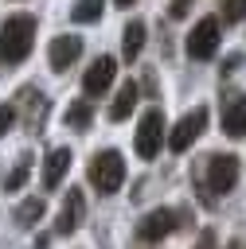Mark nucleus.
Returning a JSON list of instances; mask_svg holds the SVG:
<instances>
[{"mask_svg": "<svg viewBox=\"0 0 246 249\" xmlns=\"http://www.w3.org/2000/svg\"><path fill=\"white\" fill-rule=\"evenodd\" d=\"M86 175H90V183L98 187V195H113V191H121V179H125V160H121V152H117V148L98 152V156L90 160Z\"/></svg>", "mask_w": 246, "mask_h": 249, "instance_id": "f03ea898", "label": "nucleus"}, {"mask_svg": "<svg viewBox=\"0 0 246 249\" xmlns=\"http://www.w3.org/2000/svg\"><path fill=\"white\" fill-rule=\"evenodd\" d=\"M207 128V109L203 105H195L191 113H184L180 121H176V128L168 132V148L172 152H187L195 140H199V132Z\"/></svg>", "mask_w": 246, "mask_h": 249, "instance_id": "0eeeda50", "label": "nucleus"}, {"mask_svg": "<svg viewBox=\"0 0 246 249\" xmlns=\"http://www.w3.org/2000/svg\"><path fill=\"white\" fill-rule=\"evenodd\" d=\"M141 47H144V23L141 19H129L125 31H121V54H125V62H137Z\"/></svg>", "mask_w": 246, "mask_h": 249, "instance_id": "4468645a", "label": "nucleus"}, {"mask_svg": "<svg viewBox=\"0 0 246 249\" xmlns=\"http://www.w3.org/2000/svg\"><path fill=\"white\" fill-rule=\"evenodd\" d=\"M242 66V54H226V62H223V74H230V70H238Z\"/></svg>", "mask_w": 246, "mask_h": 249, "instance_id": "5701e85b", "label": "nucleus"}, {"mask_svg": "<svg viewBox=\"0 0 246 249\" xmlns=\"http://www.w3.org/2000/svg\"><path fill=\"white\" fill-rule=\"evenodd\" d=\"M94 121V105H90V97H78V101H70L66 105V128H86Z\"/></svg>", "mask_w": 246, "mask_h": 249, "instance_id": "dca6fc26", "label": "nucleus"}, {"mask_svg": "<svg viewBox=\"0 0 246 249\" xmlns=\"http://www.w3.org/2000/svg\"><path fill=\"white\" fill-rule=\"evenodd\" d=\"M102 12H105V0H78V4L70 8V19H74V23H98Z\"/></svg>", "mask_w": 246, "mask_h": 249, "instance_id": "f3484780", "label": "nucleus"}, {"mask_svg": "<svg viewBox=\"0 0 246 249\" xmlns=\"http://www.w3.org/2000/svg\"><path fill=\"white\" fill-rule=\"evenodd\" d=\"M219 117H223V132L230 140L246 136V93L242 89H226L219 97Z\"/></svg>", "mask_w": 246, "mask_h": 249, "instance_id": "423d86ee", "label": "nucleus"}, {"mask_svg": "<svg viewBox=\"0 0 246 249\" xmlns=\"http://www.w3.org/2000/svg\"><path fill=\"white\" fill-rule=\"evenodd\" d=\"M12 124H16V105H0V140L12 132Z\"/></svg>", "mask_w": 246, "mask_h": 249, "instance_id": "aec40b11", "label": "nucleus"}, {"mask_svg": "<svg viewBox=\"0 0 246 249\" xmlns=\"http://www.w3.org/2000/svg\"><path fill=\"white\" fill-rule=\"evenodd\" d=\"M27 175H31V156H20V163L8 171V179H4V191H20L23 183H27Z\"/></svg>", "mask_w": 246, "mask_h": 249, "instance_id": "a211bd4d", "label": "nucleus"}, {"mask_svg": "<svg viewBox=\"0 0 246 249\" xmlns=\"http://www.w3.org/2000/svg\"><path fill=\"white\" fill-rule=\"evenodd\" d=\"M246 16V0H223V23H238Z\"/></svg>", "mask_w": 246, "mask_h": 249, "instance_id": "6ab92c4d", "label": "nucleus"}, {"mask_svg": "<svg viewBox=\"0 0 246 249\" xmlns=\"http://www.w3.org/2000/svg\"><path fill=\"white\" fill-rule=\"evenodd\" d=\"M113 4H117V8H129V4H133V0H113Z\"/></svg>", "mask_w": 246, "mask_h": 249, "instance_id": "b1692460", "label": "nucleus"}, {"mask_svg": "<svg viewBox=\"0 0 246 249\" xmlns=\"http://www.w3.org/2000/svg\"><path fill=\"white\" fill-rule=\"evenodd\" d=\"M195 249H215V230H203L199 241H195Z\"/></svg>", "mask_w": 246, "mask_h": 249, "instance_id": "412c9836", "label": "nucleus"}, {"mask_svg": "<svg viewBox=\"0 0 246 249\" xmlns=\"http://www.w3.org/2000/svg\"><path fill=\"white\" fill-rule=\"evenodd\" d=\"M176 226H180V214L168 210V206H156V210H148V214L137 222V237H141V241H160V237H168Z\"/></svg>", "mask_w": 246, "mask_h": 249, "instance_id": "6e6552de", "label": "nucleus"}, {"mask_svg": "<svg viewBox=\"0 0 246 249\" xmlns=\"http://www.w3.org/2000/svg\"><path fill=\"white\" fill-rule=\"evenodd\" d=\"M43 214H47V202L31 195V198H23V202L16 206V226H20V230H35Z\"/></svg>", "mask_w": 246, "mask_h": 249, "instance_id": "2eb2a0df", "label": "nucleus"}, {"mask_svg": "<svg viewBox=\"0 0 246 249\" xmlns=\"http://www.w3.org/2000/svg\"><path fill=\"white\" fill-rule=\"evenodd\" d=\"M113 78H117V58H113V54H102V58L82 74V89H86V97H102V93L113 86Z\"/></svg>", "mask_w": 246, "mask_h": 249, "instance_id": "1a4fd4ad", "label": "nucleus"}, {"mask_svg": "<svg viewBox=\"0 0 246 249\" xmlns=\"http://www.w3.org/2000/svg\"><path fill=\"white\" fill-rule=\"evenodd\" d=\"M82 214H86V198H82V191L78 187H66V198H62V206H59V222H55V233H74L78 226H82Z\"/></svg>", "mask_w": 246, "mask_h": 249, "instance_id": "9d476101", "label": "nucleus"}, {"mask_svg": "<svg viewBox=\"0 0 246 249\" xmlns=\"http://www.w3.org/2000/svg\"><path fill=\"white\" fill-rule=\"evenodd\" d=\"M219 31H223L219 16H203V19L191 27L187 43H184V47H187V54H191V58H199V62H203V58H211V54L219 51V39H223Z\"/></svg>", "mask_w": 246, "mask_h": 249, "instance_id": "39448f33", "label": "nucleus"}, {"mask_svg": "<svg viewBox=\"0 0 246 249\" xmlns=\"http://www.w3.org/2000/svg\"><path fill=\"white\" fill-rule=\"evenodd\" d=\"M137 101H141V86L137 82H121V89H117V97L109 105V121H125L137 109Z\"/></svg>", "mask_w": 246, "mask_h": 249, "instance_id": "ddd939ff", "label": "nucleus"}, {"mask_svg": "<svg viewBox=\"0 0 246 249\" xmlns=\"http://www.w3.org/2000/svg\"><path fill=\"white\" fill-rule=\"evenodd\" d=\"M187 4H191V0H172V8H168L172 19H184V16H187Z\"/></svg>", "mask_w": 246, "mask_h": 249, "instance_id": "4be33fe9", "label": "nucleus"}, {"mask_svg": "<svg viewBox=\"0 0 246 249\" xmlns=\"http://www.w3.org/2000/svg\"><path fill=\"white\" fill-rule=\"evenodd\" d=\"M35 47V16L20 12V16H8L4 27H0V58L4 66H20Z\"/></svg>", "mask_w": 246, "mask_h": 249, "instance_id": "f257e3e1", "label": "nucleus"}, {"mask_svg": "<svg viewBox=\"0 0 246 249\" xmlns=\"http://www.w3.org/2000/svg\"><path fill=\"white\" fill-rule=\"evenodd\" d=\"M234 183H238V156H230V152L207 156V183H203V191L211 198H219V195H230Z\"/></svg>", "mask_w": 246, "mask_h": 249, "instance_id": "7ed1b4c3", "label": "nucleus"}, {"mask_svg": "<svg viewBox=\"0 0 246 249\" xmlns=\"http://www.w3.org/2000/svg\"><path fill=\"white\" fill-rule=\"evenodd\" d=\"M164 128H168V121H164V109H160V105L144 109V117H141V124H137V140H133V148H137V156H141V160H152V156L160 152Z\"/></svg>", "mask_w": 246, "mask_h": 249, "instance_id": "20e7f679", "label": "nucleus"}, {"mask_svg": "<svg viewBox=\"0 0 246 249\" xmlns=\"http://www.w3.org/2000/svg\"><path fill=\"white\" fill-rule=\"evenodd\" d=\"M70 148H51L47 152V160H43V187L47 191H55L59 183H62V175L70 171Z\"/></svg>", "mask_w": 246, "mask_h": 249, "instance_id": "f8f14e48", "label": "nucleus"}, {"mask_svg": "<svg viewBox=\"0 0 246 249\" xmlns=\"http://www.w3.org/2000/svg\"><path fill=\"white\" fill-rule=\"evenodd\" d=\"M78 54H82V39H78V35H59V39H51L47 62H51L55 74H66V66H74Z\"/></svg>", "mask_w": 246, "mask_h": 249, "instance_id": "9b49d317", "label": "nucleus"}]
</instances>
